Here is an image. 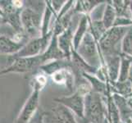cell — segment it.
Listing matches in <instances>:
<instances>
[{
	"mask_svg": "<svg viewBox=\"0 0 132 123\" xmlns=\"http://www.w3.org/2000/svg\"><path fill=\"white\" fill-rule=\"evenodd\" d=\"M32 3L22 9L21 12V21L24 32L29 39L41 36V23L43 12L45 8H41L46 5L43 2H31Z\"/></svg>",
	"mask_w": 132,
	"mask_h": 123,
	"instance_id": "6da1fadb",
	"label": "cell"
},
{
	"mask_svg": "<svg viewBox=\"0 0 132 123\" xmlns=\"http://www.w3.org/2000/svg\"><path fill=\"white\" fill-rule=\"evenodd\" d=\"M107 117V97L90 91L85 98L84 121L86 123H103Z\"/></svg>",
	"mask_w": 132,
	"mask_h": 123,
	"instance_id": "7a4b0ae2",
	"label": "cell"
},
{
	"mask_svg": "<svg viewBox=\"0 0 132 123\" xmlns=\"http://www.w3.org/2000/svg\"><path fill=\"white\" fill-rule=\"evenodd\" d=\"M76 51L91 67L98 69L104 66L103 58L98 43L89 31L85 35Z\"/></svg>",
	"mask_w": 132,
	"mask_h": 123,
	"instance_id": "3957f363",
	"label": "cell"
},
{
	"mask_svg": "<svg viewBox=\"0 0 132 123\" xmlns=\"http://www.w3.org/2000/svg\"><path fill=\"white\" fill-rule=\"evenodd\" d=\"M129 27L113 26L107 30L105 34L98 41V46L103 57L112 54H121V42Z\"/></svg>",
	"mask_w": 132,
	"mask_h": 123,
	"instance_id": "277c9868",
	"label": "cell"
},
{
	"mask_svg": "<svg viewBox=\"0 0 132 123\" xmlns=\"http://www.w3.org/2000/svg\"><path fill=\"white\" fill-rule=\"evenodd\" d=\"M10 65L3 70L0 71V76L7 73H27L35 72L39 67L44 64L42 55L30 57V58H18L14 59L8 58Z\"/></svg>",
	"mask_w": 132,
	"mask_h": 123,
	"instance_id": "5b68a950",
	"label": "cell"
},
{
	"mask_svg": "<svg viewBox=\"0 0 132 123\" xmlns=\"http://www.w3.org/2000/svg\"><path fill=\"white\" fill-rule=\"evenodd\" d=\"M53 35V32L51 30L46 35L30 39L19 52L14 55L9 56V58L14 59L18 58H30L42 55L47 49Z\"/></svg>",
	"mask_w": 132,
	"mask_h": 123,
	"instance_id": "8992f818",
	"label": "cell"
},
{
	"mask_svg": "<svg viewBox=\"0 0 132 123\" xmlns=\"http://www.w3.org/2000/svg\"><path fill=\"white\" fill-rule=\"evenodd\" d=\"M85 95L76 89L71 95L54 99V102L61 103L67 107L80 119L85 120Z\"/></svg>",
	"mask_w": 132,
	"mask_h": 123,
	"instance_id": "52a82bcc",
	"label": "cell"
},
{
	"mask_svg": "<svg viewBox=\"0 0 132 123\" xmlns=\"http://www.w3.org/2000/svg\"><path fill=\"white\" fill-rule=\"evenodd\" d=\"M39 91L35 89L31 91L30 95L24 103L14 123H29L30 121V120L34 117L36 112L39 108Z\"/></svg>",
	"mask_w": 132,
	"mask_h": 123,
	"instance_id": "ba28073f",
	"label": "cell"
},
{
	"mask_svg": "<svg viewBox=\"0 0 132 123\" xmlns=\"http://www.w3.org/2000/svg\"><path fill=\"white\" fill-rule=\"evenodd\" d=\"M104 67H105L108 82L117 81L119 76L120 67L121 62V55L120 54H112V55L104 56Z\"/></svg>",
	"mask_w": 132,
	"mask_h": 123,
	"instance_id": "9c48e42d",
	"label": "cell"
},
{
	"mask_svg": "<svg viewBox=\"0 0 132 123\" xmlns=\"http://www.w3.org/2000/svg\"><path fill=\"white\" fill-rule=\"evenodd\" d=\"M51 112L56 123H78L74 113L61 103L54 102Z\"/></svg>",
	"mask_w": 132,
	"mask_h": 123,
	"instance_id": "30bf717a",
	"label": "cell"
},
{
	"mask_svg": "<svg viewBox=\"0 0 132 123\" xmlns=\"http://www.w3.org/2000/svg\"><path fill=\"white\" fill-rule=\"evenodd\" d=\"M74 31L75 30H73V26H72V22H71V25L70 26L69 28H67L61 35H57L58 45L62 51V53H64L66 58L68 59V60H71L72 50L74 49L73 48Z\"/></svg>",
	"mask_w": 132,
	"mask_h": 123,
	"instance_id": "8fae6325",
	"label": "cell"
},
{
	"mask_svg": "<svg viewBox=\"0 0 132 123\" xmlns=\"http://www.w3.org/2000/svg\"><path fill=\"white\" fill-rule=\"evenodd\" d=\"M50 77H51L53 83L59 85H64L69 90H71L76 86L75 76L71 68L58 71Z\"/></svg>",
	"mask_w": 132,
	"mask_h": 123,
	"instance_id": "7c38bea8",
	"label": "cell"
},
{
	"mask_svg": "<svg viewBox=\"0 0 132 123\" xmlns=\"http://www.w3.org/2000/svg\"><path fill=\"white\" fill-rule=\"evenodd\" d=\"M42 57L44 58V63L53 60H60V59L66 58L64 53H62V51L58 45L57 35L53 34L52 39L50 41L47 49L42 54Z\"/></svg>",
	"mask_w": 132,
	"mask_h": 123,
	"instance_id": "4fadbf2b",
	"label": "cell"
},
{
	"mask_svg": "<svg viewBox=\"0 0 132 123\" xmlns=\"http://www.w3.org/2000/svg\"><path fill=\"white\" fill-rule=\"evenodd\" d=\"M89 30V19L88 15H82L77 24L73 35V48L76 50L80 45L85 35Z\"/></svg>",
	"mask_w": 132,
	"mask_h": 123,
	"instance_id": "5bb4252c",
	"label": "cell"
},
{
	"mask_svg": "<svg viewBox=\"0 0 132 123\" xmlns=\"http://www.w3.org/2000/svg\"><path fill=\"white\" fill-rule=\"evenodd\" d=\"M26 43L17 42L7 36H0V53L6 55H14L24 47Z\"/></svg>",
	"mask_w": 132,
	"mask_h": 123,
	"instance_id": "9a60e30c",
	"label": "cell"
},
{
	"mask_svg": "<svg viewBox=\"0 0 132 123\" xmlns=\"http://www.w3.org/2000/svg\"><path fill=\"white\" fill-rule=\"evenodd\" d=\"M108 88L111 94H116L129 99L132 97V85L130 80L126 81H112L108 82Z\"/></svg>",
	"mask_w": 132,
	"mask_h": 123,
	"instance_id": "2e32d148",
	"label": "cell"
},
{
	"mask_svg": "<svg viewBox=\"0 0 132 123\" xmlns=\"http://www.w3.org/2000/svg\"><path fill=\"white\" fill-rule=\"evenodd\" d=\"M71 67V60H68L67 58L60 59V60H53L44 63L39 67V70L43 71L44 74L47 76H51L55 72L61 71L63 69H67V68Z\"/></svg>",
	"mask_w": 132,
	"mask_h": 123,
	"instance_id": "e0dca14e",
	"label": "cell"
},
{
	"mask_svg": "<svg viewBox=\"0 0 132 123\" xmlns=\"http://www.w3.org/2000/svg\"><path fill=\"white\" fill-rule=\"evenodd\" d=\"M82 76L84 78L89 82L91 89H92V91H94V92H96L106 97L108 95L111 94L110 91H109V88H108V83H106V82L99 80L98 77L94 75L84 73Z\"/></svg>",
	"mask_w": 132,
	"mask_h": 123,
	"instance_id": "ac0fdd59",
	"label": "cell"
},
{
	"mask_svg": "<svg viewBox=\"0 0 132 123\" xmlns=\"http://www.w3.org/2000/svg\"><path fill=\"white\" fill-rule=\"evenodd\" d=\"M112 98L113 103H114L118 112H119L121 121L125 122L132 116V111L130 110V108L128 106V103H127V99L116 94H112Z\"/></svg>",
	"mask_w": 132,
	"mask_h": 123,
	"instance_id": "d6986e66",
	"label": "cell"
},
{
	"mask_svg": "<svg viewBox=\"0 0 132 123\" xmlns=\"http://www.w3.org/2000/svg\"><path fill=\"white\" fill-rule=\"evenodd\" d=\"M46 7L43 13L42 17V23H41V36L46 35L52 30L51 21L53 17H56L57 14L54 12L51 5V1H45Z\"/></svg>",
	"mask_w": 132,
	"mask_h": 123,
	"instance_id": "ffe728a7",
	"label": "cell"
},
{
	"mask_svg": "<svg viewBox=\"0 0 132 123\" xmlns=\"http://www.w3.org/2000/svg\"><path fill=\"white\" fill-rule=\"evenodd\" d=\"M117 17V12H116L114 7L112 6V2L108 1L107 6L105 8V12H104L103 20H102L104 26H105V28L107 30L113 27Z\"/></svg>",
	"mask_w": 132,
	"mask_h": 123,
	"instance_id": "44dd1931",
	"label": "cell"
},
{
	"mask_svg": "<svg viewBox=\"0 0 132 123\" xmlns=\"http://www.w3.org/2000/svg\"><path fill=\"white\" fill-rule=\"evenodd\" d=\"M47 76H48L46 74H44L39 69L37 71H35V75L32 77V80H30V85L31 88H32V90L35 89L41 92V90L47 85L48 82Z\"/></svg>",
	"mask_w": 132,
	"mask_h": 123,
	"instance_id": "7402d4cb",
	"label": "cell"
},
{
	"mask_svg": "<svg viewBox=\"0 0 132 123\" xmlns=\"http://www.w3.org/2000/svg\"><path fill=\"white\" fill-rule=\"evenodd\" d=\"M89 32L94 36L95 40L98 43V41L101 39V38L103 36L107 31V29L105 28L102 21H91L89 20Z\"/></svg>",
	"mask_w": 132,
	"mask_h": 123,
	"instance_id": "603a6c76",
	"label": "cell"
},
{
	"mask_svg": "<svg viewBox=\"0 0 132 123\" xmlns=\"http://www.w3.org/2000/svg\"><path fill=\"white\" fill-rule=\"evenodd\" d=\"M121 54L123 56L132 58V26L129 27L121 42Z\"/></svg>",
	"mask_w": 132,
	"mask_h": 123,
	"instance_id": "cb8c5ba5",
	"label": "cell"
},
{
	"mask_svg": "<svg viewBox=\"0 0 132 123\" xmlns=\"http://www.w3.org/2000/svg\"><path fill=\"white\" fill-rule=\"evenodd\" d=\"M131 67V62L126 57L121 55V62L120 67L119 76L118 81H126L130 79V69Z\"/></svg>",
	"mask_w": 132,
	"mask_h": 123,
	"instance_id": "d4e9b609",
	"label": "cell"
},
{
	"mask_svg": "<svg viewBox=\"0 0 132 123\" xmlns=\"http://www.w3.org/2000/svg\"><path fill=\"white\" fill-rule=\"evenodd\" d=\"M108 1H102L89 13V19L91 21H99L103 20Z\"/></svg>",
	"mask_w": 132,
	"mask_h": 123,
	"instance_id": "484cf974",
	"label": "cell"
},
{
	"mask_svg": "<svg viewBox=\"0 0 132 123\" xmlns=\"http://www.w3.org/2000/svg\"><path fill=\"white\" fill-rule=\"evenodd\" d=\"M113 26L130 27L132 26V18H128L125 17H117Z\"/></svg>",
	"mask_w": 132,
	"mask_h": 123,
	"instance_id": "4316f807",
	"label": "cell"
},
{
	"mask_svg": "<svg viewBox=\"0 0 132 123\" xmlns=\"http://www.w3.org/2000/svg\"><path fill=\"white\" fill-rule=\"evenodd\" d=\"M44 116H45V112L42 109L39 108L38 111L36 112L35 115L29 123H44Z\"/></svg>",
	"mask_w": 132,
	"mask_h": 123,
	"instance_id": "83f0119b",
	"label": "cell"
},
{
	"mask_svg": "<svg viewBox=\"0 0 132 123\" xmlns=\"http://www.w3.org/2000/svg\"><path fill=\"white\" fill-rule=\"evenodd\" d=\"M67 1H65V0H53V1H51L52 7L53 9L54 12H55L57 15L58 14V12L62 10V8L65 5Z\"/></svg>",
	"mask_w": 132,
	"mask_h": 123,
	"instance_id": "f1b7e54d",
	"label": "cell"
},
{
	"mask_svg": "<svg viewBox=\"0 0 132 123\" xmlns=\"http://www.w3.org/2000/svg\"><path fill=\"white\" fill-rule=\"evenodd\" d=\"M127 103H128V106L130 108V110L132 111V97L127 99Z\"/></svg>",
	"mask_w": 132,
	"mask_h": 123,
	"instance_id": "f546056e",
	"label": "cell"
},
{
	"mask_svg": "<svg viewBox=\"0 0 132 123\" xmlns=\"http://www.w3.org/2000/svg\"><path fill=\"white\" fill-rule=\"evenodd\" d=\"M130 79L132 80V65L130 67ZM129 79V80H130Z\"/></svg>",
	"mask_w": 132,
	"mask_h": 123,
	"instance_id": "4dcf8cb0",
	"label": "cell"
},
{
	"mask_svg": "<svg viewBox=\"0 0 132 123\" xmlns=\"http://www.w3.org/2000/svg\"><path fill=\"white\" fill-rule=\"evenodd\" d=\"M3 23H4V21L3 19V17H0V26H1Z\"/></svg>",
	"mask_w": 132,
	"mask_h": 123,
	"instance_id": "1f68e13d",
	"label": "cell"
},
{
	"mask_svg": "<svg viewBox=\"0 0 132 123\" xmlns=\"http://www.w3.org/2000/svg\"><path fill=\"white\" fill-rule=\"evenodd\" d=\"M103 123H109V121H108V117L106 118V120L104 121V122Z\"/></svg>",
	"mask_w": 132,
	"mask_h": 123,
	"instance_id": "d6a6232c",
	"label": "cell"
},
{
	"mask_svg": "<svg viewBox=\"0 0 132 123\" xmlns=\"http://www.w3.org/2000/svg\"><path fill=\"white\" fill-rule=\"evenodd\" d=\"M130 82H131V85H132V80H130Z\"/></svg>",
	"mask_w": 132,
	"mask_h": 123,
	"instance_id": "836d02e7",
	"label": "cell"
},
{
	"mask_svg": "<svg viewBox=\"0 0 132 123\" xmlns=\"http://www.w3.org/2000/svg\"><path fill=\"white\" fill-rule=\"evenodd\" d=\"M131 118H132V116H131Z\"/></svg>",
	"mask_w": 132,
	"mask_h": 123,
	"instance_id": "e575fe53",
	"label": "cell"
},
{
	"mask_svg": "<svg viewBox=\"0 0 132 123\" xmlns=\"http://www.w3.org/2000/svg\"><path fill=\"white\" fill-rule=\"evenodd\" d=\"M121 123H123V122H121Z\"/></svg>",
	"mask_w": 132,
	"mask_h": 123,
	"instance_id": "d590c367",
	"label": "cell"
}]
</instances>
